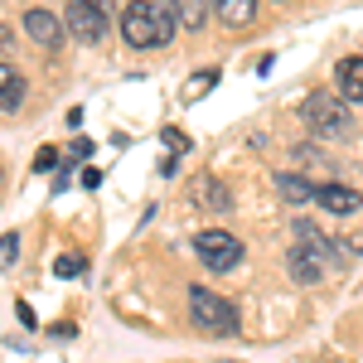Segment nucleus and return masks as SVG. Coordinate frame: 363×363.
Returning <instances> with one entry per match:
<instances>
[{
    "instance_id": "1",
    "label": "nucleus",
    "mask_w": 363,
    "mask_h": 363,
    "mask_svg": "<svg viewBox=\"0 0 363 363\" xmlns=\"http://www.w3.org/2000/svg\"><path fill=\"white\" fill-rule=\"evenodd\" d=\"M174 10L169 5H155V0H131L121 10V39L131 49H165L174 39Z\"/></svg>"
},
{
    "instance_id": "2",
    "label": "nucleus",
    "mask_w": 363,
    "mask_h": 363,
    "mask_svg": "<svg viewBox=\"0 0 363 363\" xmlns=\"http://www.w3.org/2000/svg\"><path fill=\"white\" fill-rule=\"evenodd\" d=\"M339 262H344V247H330L320 233L315 238H301L296 247L286 252V272H291V281H301V286H315L325 272H335Z\"/></svg>"
},
{
    "instance_id": "3",
    "label": "nucleus",
    "mask_w": 363,
    "mask_h": 363,
    "mask_svg": "<svg viewBox=\"0 0 363 363\" xmlns=\"http://www.w3.org/2000/svg\"><path fill=\"white\" fill-rule=\"evenodd\" d=\"M349 107H354V102H344L339 92H310L306 107H301V116H306V126L315 131V136L344 140V136H349V126H354V121H349V116H354Z\"/></svg>"
},
{
    "instance_id": "4",
    "label": "nucleus",
    "mask_w": 363,
    "mask_h": 363,
    "mask_svg": "<svg viewBox=\"0 0 363 363\" xmlns=\"http://www.w3.org/2000/svg\"><path fill=\"white\" fill-rule=\"evenodd\" d=\"M189 315H194V325L203 335H238V306L213 296V291H203V286L189 291Z\"/></svg>"
},
{
    "instance_id": "5",
    "label": "nucleus",
    "mask_w": 363,
    "mask_h": 363,
    "mask_svg": "<svg viewBox=\"0 0 363 363\" xmlns=\"http://www.w3.org/2000/svg\"><path fill=\"white\" fill-rule=\"evenodd\" d=\"M194 252H199V262H203L208 272H218V277L238 272V262H242V242H238L233 233H223V228L199 233V238H194Z\"/></svg>"
},
{
    "instance_id": "6",
    "label": "nucleus",
    "mask_w": 363,
    "mask_h": 363,
    "mask_svg": "<svg viewBox=\"0 0 363 363\" xmlns=\"http://www.w3.org/2000/svg\"><path fill=\"white\" fill-rule=\"evenodd\" d=\"M68 29H73V39L97 44L107 34V10H97L92 0H68Z\"/></svg>"
},
{
    "instance_id": "7",
    "label": "nucleus",
    "mask_w": 363,
    "mask_h": 363,
    "mask_svg": "<svg viewBox=\"0 0 363 363\" xmlns=\"http://www.w3.org/2000/svg\"><path fill=\"white\" fill-rule=\"evenodd\" d=\"M25 34L39 44V49H49V54H54V49H63V25H58V15L39 10V5H34V10H25Z\"/></svg>"
},
{
    "instance_id": "8",
    "label": "nucleus",
    "mask_w": 363,
    "mask_h": 363,
    "mask_svg": "<svg viewBox=\"0 0 363 363\" xmlns=\"http://www.w3.org/2000/svg\"><path fill=\"white\" fill-rule=\"evenodd\" d=\"M315 203L330 208V213H339V218H349V213H359L363 194H359V189H349V184H320V189H315Z\"/></svg>"
},
{
    "instance_id": "9",
    "label": "nucleus",
    "mask_w": 363,
    "mask_h": 363,
    "mask_svg": "<svg viewBox=\"0 0 363 363\" xmlns=\"http://www.w3.org/2000/svg\"><path fill=\"white\" fill-rule=\"evenodd\" d=\"M335 78H339V97L359 107V102H363V54H354V58H339Z\"/></svg>"
},
{
    "instance_id": "10",
    "label": "nucleus",
    "mask_w": 363,
    "mask_h": 363,
    "mask_svg": "<svg viewBox=\"0 0 363 363\" xmlns=\"http://www.w3.org/2000/svg\"><path fill=\"white\" fill-rule=\"evenodd\" d=\"M20 102H25V78L10 63H0V112H15Z\"/></svg>"
},
{
    "instance_id": "11",
    "label": "nucleus",
    "mask_w": 363,
    "mask_h": 363,
    "mask_svg": "<svg viewBox=\"0 0 363 363\" xmlns=\"http://www.w3.org/2000/svg\"><path fill=\"white\" fill-rule=\"evenodd\" d=\"M213 10H218V20L228 29H242L252 25V15H257V0H213Z\"/></svg>"
},
{
    "instance_id": "12",
    "label": "nucleus",
    "mask_w": 363,
    "mask_h": 363,
    "mask_svg": "<svg viewBox=\"0 0 363 363\" xmlns=\"http://www.w3.org/2000/svg\"><path fill=\"white\" fill-rule=\"evenodd\" d=\"M169 10H174V20H179V29H203V20H208V0H169Z\"/></svg>"
},
{
    "instance_id": "13",
    "label": "nucleus",
    "mask_w": 363,
    "mask_h": 363,
    "mask_svg": "<svg viewBox=\"0 0 363 363\" xmlns=\"http://www.w3.org/2000/svg\"><path fill=\"white\" fill-rule=\"evenodd\" d=\"M277 194L286 203H306V199H315V184L301 179V174H277Z\"/></svg>"
},
{
    "instance_id": "14",
    "label": "nucleus",
    "mask_w": 363,
    "mask_h": 363,
    "mask_svg": "<svg viewBox=\"0 0 363 363\" xmlns=\"http://www.w3.org/2000/svg\"><path fill=\"white\" fill-rule=\"evenodd\" d=\"M203 203H208L213 213H228V208H233V199H228V189L218 184V179H208V184H203Z\"/></svg>"
},
{
    "instance_id": "15",
    "label": "nucleus",
    "mask_w": 363,
    "mask_h": 363,
    "mask_svg": "<svg viewBox=\"0 0 363 363\" xmlns=\"http://www.w3.org/2000/svg\"><path fill=\"white\" fill-rule=\"evenodd\" d=\"M54 272L63 281H73V277H83V272H87V262H83V257H73V252H63V257L54 262Z\"/></svg>"
},
{
    "instance_id": "16",
    "label": "nucleus",
    "mask_w": 363,
    "mask_h": 363,
    "mask_svg": "<svg viewBox=\"0 0 363 363\" xmlns=\"http://www.w3.org/2000/svg\"><path fill=\"white\" fill-rule=\"evenodd\" d=\"M58 160H63V155H58L54 145H39V155H34V174H49V169H58Z\"/></svg>"
},
{
    "instance_id": "17",
    "label": "nucleus",
    "mask_w": 363,
    "mask_h": 363,
    "mask_svg": "<svg viewBox=\"0 0 363 363\" xmlns=\"http://www.w3.org/2000/svg\"><path fill=\"white\" fill-rule=\"evenodd\" d=\"M15 252H20V238H15V233H5V238H0V272L15 262Z\"/></svg>"
},
{
    "instance_id": "18",
    "label": "nucleus",
    "mask_w": 363,
    "mask_h": 363,
    "mask_svg": "<svg viewBox=\"0 0 363 363\" xmlns=\"http://www.w3.org/2000/svg\"><path fill=\"white\" fill-rule=\"evenodd\" d=\"M87 155H92V140H73V145H68V155H63V160H68V165H78V160H87Z\"/></svg>"
},
{
    "instance_id": "19",
    "label": "nucleus",
    "mask_w": 363,
    "mask_h": 363,
    "mask_svg": "<svg viewBox=\"0 0 363 363\" xmlns=\"http://www.w3.org/2000/svg\"><path fill=\"white\" fill-rule=\"evenodd\" d=\"M213 78H218V73H213V68H208V73H199V83H189V92H184V97H189V102H194L199 92H208V87H213Z\"/></svg>"
},
{
    "instance_id": "20",
    "label": "nucleus",
    "mask_w": 363,
    "mask_h": 363,
    "mask_svg": "<svg viewBox=\"0 0 363 363\" xmlns=\"http://www.w3.org/2000/svg\"><path fill=\"white\" fill-rule=\"evenodd\" d=\"M15 44V34H10V25H0V49H10Z\"/></svg>"
},
{
    "instance_id": "21",
    "label": "nucleus",
    "mask_w": 363,
    "mask_h": 363,
    "mask_svg": "<svg viewBox=\"0 0 363 363\" xmlns=\"http://www.w3.org/2000/svg\"><path fill=\"white\" fill-rule=\"evenodd\" d=\"M92 5H97V10H112V0H92Z\"/></svg>"
}]
</instances>
